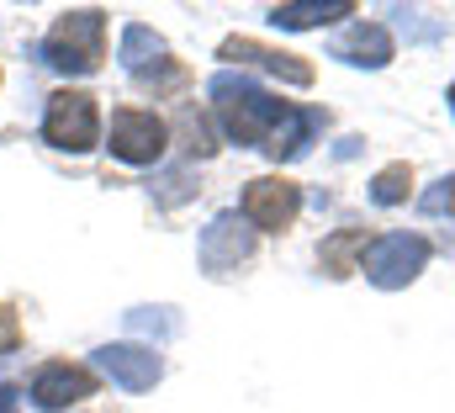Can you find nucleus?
I'll return each mask as SVG.
<instances>
[{
    "instance_id": "nucleus-1",
    "label": "nucleus",
    "mask_w": 455,
    "mask_h": 413,
    "mask_svg": "<svg viewBox=\"0 0 455 413\" xmlns=\"http://www.w3.org/2000/svg\"><path fill=\"white\" fill-rule=\"evenodd\" d=\"M212 106H218V122H223V133L233 143H270V133L291 117V101H275L270 91H259V85H249L243 75H218L212 80Z\"/></svg>"
},
{
    "instance_id": "nucleus-2",
    "label": "nucleus",
    "mask_w": 455,
    "mask_h": 413,
    "mask_svg": "<svg viewBox=\"0 0 455 413\" xmlns=\"http://www.w3.org/2000/svg\"><path fill=\"white\" fill-rule=\"evenodd\" d=\"M48 64L64 75H91L107 59V11H69L53 21L48 43H43Z\"/></svg>"
},
{
    "instance_id": "nucleus-3",
    "label": "nucleus",
    "mask_w": 455,
    "mask_h": 413,
    "mask_svg": "<svg viewBox=\"0 0 455 413\" xmlns=\"http://www.w3.org/2000/svg\"><path fill=\"white\" fill-rule=\"evenodd\" d=\"M43 138L64 154H85L101 138V111L91 91H53L48 96V117H43Z\"/></svg>"
},
{
    "instance_id": "nucleus-4",
    "label": "nucleus",
    "mask_w": 455,
    "mask_h": 413,
    "mask_svg": "<svg viewBox=\"0 0 455 413\" xmlns=\"http://www.w3.org/2000/svg\"><path fill=\"white\" fill-rule=\"evenodd\" d=\"M429 265V239H419V233H387V239H371V249H365V260H360V271L376 281V287H408L419 271Z\"/></svg>"
},
{
    "instance_id": "nucleus-5",
    "label": "nucleus",
    "mask_w": 455,
    "mask_h": 413,
    "mask_svg": "<svg viewBox=\"0 0 455 413\" xmlns=\"http://www.w3.org/2000/svg\"><path fill=\"white\" fill-rule=\"evenodd\" d=\"M164 143H170V127H164L154 111H143V106H122V111H112L107 149H112L116 159H127V165H154V159L164 154Z\"/></svg>"
},
{
    "instance_id": "nucleus-6",
    "label": "nucleus",
    "mask_w": 455,
    "mask_h": 413,
    "mask_svg": "<svg viewBox=\"0 0 455 413\" xmlns=\"http://www.w3.org/2000/svg\"><path fill=\"white\" fill-rule=\"evenodd\" d=\"M297 212H302V191H297L286 175H259V181H249V191H243V223H249V228L281 233V228L297 223Z\"/></svg>"
},
{
    "instance_id": "nucleus-7",
    "label": "nucleus",
    "mask_w": 455,
    "mask_h": 413,
    "mask_svg": "<svg viewBox=\"0 0 455 413\" xmlns=\"http://www.w3.org/2000/svg\"><path fill=\"white\" fill-rule=\"evenodd\" d=\"M85 398H96V371L91 366H75V360H48V366H37V377H32V403L37 409H69V403H85Z\"/></svg>"
},
{
    "instance_id": "nucleus-8",
    "label": "nucleus",
    "mask_w": 455,
    "mask_h": 413,
    "mask_svg": "<svg viewBox=\"0 0 455 413\" xmlns=\"http://www.w3.org/2000/svg\"><path fill=\"white\" fill-rule=\"evenodd\" d=\"M254 255V228L243 223V217H212V228L202 233V265L212 271V276H228V271H238L243 260Z\"/></svg>"
},
{
    "instance_id": "nucleus-9",
    "label": "nucleus",
    "mask_w": 455,
    "mask_h": 413,
    "mask_svg": "<svg viewBox=\"0 0 455 413\" xmlns=\"http://www.w3.org/2000/svg\"><path fill=\"white\" fill-rule=\"evenodd\" d=\"M223 59L228 64H259L265 75H275V80H286V85H313V64H307V59L281 53V48H265V43H254V37H228Z\"/></svg>"
},
{
    "instance_id": "nucleus-10",
    "label": "nucleus",
    "mask_w": 455,
    "mask_h": 413,
    "mask_svg": "<svg viewBox=\"0 0 455 413\" xmlns=\"http://www.w3.org/2000/svg\"><path fill=\"white\" fill-rule=\"evenodd\" d=\"M96 366L112 377L116 387H127V393L154 387V382H159V371H164V360H159L154 350H143V344H107V350L96 355Z\"/></svg>"
},
{
    "instance_id": "nucleus-11",
    "label": "nucleus",
    "mask_w": 455,
    "mask_h": 413,
    "mask_svg": "<svg viewBox=\"0 0 455 413\" xmlns=\"http://www.w3.org/2000/svg\"><path fill=\"white\" fill-rule=\"evenodd\" d=\"M334 53L349 59V64L381 69V64H392V32H387L381 21H360V27H349L339 43H334Z\"/></svg>"
},
{
    "instance_id": "nucleus-12",
    "label": "nucleus",
    "mask_w": 455,
    "mask_h": 413,
    "mask_svg": "<svg viewBox=\"0 0 455 413\" xmlns=\"http://www.w3.org/2000/svg\"><path fill=\"white\" fill-rule=\"evenodd\" d=\"M323 122H329L323 111H302V106H291V117L270 133L265 154H270V159H297V154H307V143H313V133H318Z\"/></svg>"
},
{
    "instance_id": "nucleus-13",
    "label": "nucleus",
    "mask_w": 455,
    "mask_h": 413,
    "mask_svg": "<svg viewBox=\"0 0 455 413\" xmlns=\"http://www.w3.org/2000/svg\"><path fill=\"white\" fill-rule=\"evenodd\" d=\"M365 249H371V233H365V228H339L334 239H323L318 260H323V271L339 281V276H349V271H360L355 260H365Z\"/></svg>"
},
{
    "instance_id": "nucleus-14",
    "label": "nucleus",
    "mask_w": 455,
    "mask_h": 413,
    "mask_svg": "<svg viewBox=\"0 0 455 413\" xmlns=\"http://www.w3.org/2000/svg\"><path fill=\"white\" fill-rule=\"evenodd\" d=\"M339 16H355V5H349V0H334V5H275V11H270V21H275V27H286V32L329 27V21H339Z\"/></svg>"
},
{
    "instance_id": "nucleus-15",
    "label": "nucleus",
    "mask_w": 455,
    "mask_h": 413,
    "mask_svg": "<svg viewBox=\"0 0 455 413\" xmlns=\"http://www.w3.org/2000/svg\"><path fill=\"white\" fill-rule=\"evenodd\" d=\"M186 80H191V75H186V64H180V59H170V53H164L159 64H148V69H138V75H132V85H138V91H154V96H175V91H186Z\"/></svg>"
},
{
    "instance_id": "nucleus-16",
    "label": "nucleus",
    "mask_w": 455,
    "mask_h": 413,
    "mask_svg": "<svg viewBox=\"0 0 455 413\" xmlns=\"http://www.w3.org/2000/svg\"><path fill=\"white\" fill-rule=\"evenodd\" d=\"M159 59H164V43H159L148 27H138V21H132V27L122 32V64L138 75V69H148V64H159Z\"/></svg>"
},
{
    "instance_id": "nucleus-17",
    "label": "nucleus",
    "mask_w": 455,
    "mask_h": 413,
    "mask_svg": "<svg viewBox=\"0 0 455 413\" xmlns=\"http://www.w3.org/2000/svg\"><path fill=\"white\" fill-rule=\"evenodd\" d=\"M408 191H413V165H403V159H397V165H387V170L371 181V197H376L381 206L408 202Z\"/></svg>"
},
{
    "instance_id": "nucleus-18",
    "label": "nucleus",
    "mask_w": 455,
    "mask_h": 413,
    "mask_svg": "<svg viewBox=\"0 0 455 413\" xmlns=\"http://www.w3.org/2000/svg\"><path fill=\"white\" fill-rule=\"evenodd\" d=\"M424 206H429V212H451V217H455V175H451V181H440V191H429Z\"/></svg>"
},
{
    "instance_id": "nucleus-19",
    "label": "nucleus",
    "mask_w": 455,
    "mask_h": 413,
    "mask_svg": "<svg viewBox=\"0 0 455 413\" xmlns=\"http://www.w3.org/2000/svg\"><path fill=\"white\" fill-rule=\"evenodd\" d=\"M16 339H21V334H16V312H11V308H0V350H11Z\"/></svg>"
},
{
    "instance_id": "nucleus-20",
    "label": "nucleus",
    "mask_w": 455,
    "mask_h": 413,
    "mask_svg": "<svg viewBox=\"0 0 455 413\" xmlns=\"http://www.w3.org/2000/svg\"><path fill=\"white\" fill-rule=\"evenodd\" d=\"M16 403H21V393L16 387H0V413H16Z\"/></svg>"
},
{
    "instance_id": "nucleus-21",
    "label": "nucleus",
    "mask_w": 455,
    "mask_h": 413,
    "mask_svg": "<svg viewBox=\"0 0 455 413\" xmlns=\"http://www.w3.org/2000/svg\"><path fill=\"white\" fill-rule=\"evenodd\" d=\"M451 106H455V85H451Z\"/></svg>"
}]
</instances>
